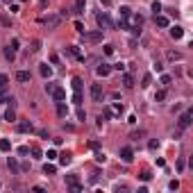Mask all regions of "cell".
Wrapping results in <instances>:
<instances>
[{"mask_svg": "<svg viewBox=\"0 0 193 193\" xmlns=\"http://www.w3.org/2000/svg\"><path fill=\"white\" fill-rule=\"evenodd\" d=\"M111 68H116V71H125V64H114Z\"/></svg>", "mask_w": 193, "mask_h": 193, "instance_id": "obj_47", "label": "cell"}, {"mask_svg": "<svg viewBox=\"0 0 193 193\" xmlns=\"http://www.w3.org/2000/svg\"><path fill=\"white\" fill-rule=\"evenodd\" d=\"M161 84L168 86V84H170V75H161Z\"/></svg>", "mask_w": 193, "mask_h": 193, "instance_id": "obj_42", "label": "cell"}, {"mask_svg": "<svg viewBox=\"0 0 193 193\" xmlns=\"http://www.w3.org/2000/svg\"><path fill=\"white\" fill-rule=\"evenodd\" d=\"M18 132H23V134H27V132H34V125H32V121H18Z\"/></svg>", "mask_w": 193, "mask_h": 193, "instance_id": "obj_6", "label": "cell"}, {"mask_svg": "<svg viewBox=\"0 0 193 193\" xmlns=\"http://www.w3.org/2000/svg\"><path fill=\"white\" fill-rule=\"evenodd\" d=\"M7 168L12 170V175H18V170H21V166H18L16 157H7Z\"/></svg>", "mask_w": 193, "mask_h": 193, "instance_id": "obj_8", "label": "cell"}, {"mask_svg": "<svg viewBox=\"0 0 193 193\" xmlns=\"http://www.w3.org/2000/svg\"><path fill=\"white\" fill-rule=\"evenodd\" d=\"M91 98H93V102H102L105 91H102L100 84H91Z\"/></svg>", "mask_w": 193, "mask_h": 193, "instance_id": "obj_3", "label": "cell"}, {"mask_svg": "<svg viewBox=\"0 0 193 193\" xmlns=\"http://www.w3.org/2000/svg\"><path fill=\"white\" fill-rule=\"evenodd\" d=\"M30 152L34 154V159H41V157H43V152H41V150H39L36 146H32V148H30Z\"/></svg>", "mask_w": 193, "mask_h": 193, "instance_id": "obj_27", "label": "cell"}, {"mask_svg": "<svg viewBox=\"0 0 193 193\" xmlns=\"http://www.w3.org/2000/svg\"><path fill=\"white\" fill-rule=\"evenodd\" d=\"M170 36H173V39H182V36H184V30H182L180 25H173V27H170Z\"/></svg>", "mask_w": 193, "mask_h": 193, "instance_id": "obj_14", "label": "cell"}, {"mask_svg": "<svg viewBox=\"0 0 193 193\" xmlns=\"http://www.w3.org/2000/svg\"><path fill=\"white\" fill-rule=\"evenodd\" d=\"M41 23L48 27V30H57V27L62 25V16L59 14H48V16L41 18Z\"/></svg>", "mask_w": 193, "mask_h": 193, "instance_id": "obj_1", "label": "cell"}, {"mask_svg": "<svg viewBox=\"0 0 193 193\" xmlns=\"http://www.w3.org/2000/svg\"><path fill=\"white\" fill-rule=\"evenodd\" d=\"M154 23H157L159 27H168V18H166V16H159V14H157V16H154Z\"/></svg>", "mask_w": 193, "mask_h": 193, "instance_id": "obj_21", "label": "cell"}, {"mask_svg": "<svg viewBox=\"0 0 193 193\" xmlns=\"http://www.w3.org/2000/svg\"><path fill=\"white\" fill-rule=\"evenodd\" d=\"M152 12H154V16H157L161 12V3H152Z\"/></svg>", "mask_w": 193, "mask_h": 193, "instance_id": "obj_38", "label": "cell"}, {"mask_svg": "<svg viewBox=\"0 0 193 193\" xmlns=\"http://www.w3.org/2000/svg\"><path fill=\"white\" fill-rule=\"evenodd\" d=\"M95 159H98L100 164H105V159H107V157H105V152H98V154H95Z\"/></svg>", "mask_w": 193, "mask_h": 193, "instance_id": "obj_46", "label": "cell"}, {"mask_svg": "<svg viewBox=\"0 0 193 193\" xmlns=\"http://www.w3.org/2000/svg\"><path fill=\"white\" fill-rule=\"evenodd\" d=\"M118 12H121V16H125V18H127V16H130V14H132V9H130V7H127V5H123V7H121V9H118Z\"/></svg>", "mask_w": 193, "mask_h": 193, "instance_id": "obj_28", "label": "cell"}, {"mask_svg": "<svg viewBox=\"0 0 193 193\" xmlns=\"http://www.w3.org/2000/svg\"><path fill=\"white\" fill-rule=\"evenodd\" d=\"M66 52H68V55H73L75 59H80V62H84V55L80 52V48H77V46H68V48H66Z\"/></svg>", "mask_w": 193, "mask_h": 193, "instance_id": "obj_10", "label": "cell"}, {"mask_svg": "<svg viewBox=\"0 0 193 193\" xmlns=\"http://www.w3.org/2000/svg\"><path fill=\"white\" fill-rule=\"evenodd\" d=\"M191 116H193V111H184V114L180 116V127L182 130H186L189 125H191Z\"/></svg>", "mask_w": 193, "mask_h": 193, "instance_id": "obj_7", "label": "cell"}, {"mask_svg": "<svg viewBox=\"0 0 193 193\" xmlns=\"http://www.w3.org/2000/svg\"><path fill=\"white\" fill-rule=\"evenodd\" d=\"M52 89H55V84L48 82V84H46V93H52Z\"/></svg>", "mask_w": 193, "mask_h": 193, "instance_id": "obj_48", "label": "cell"}, {"mask_svg": "<svg viewBox=\"0 0 193 193\" xmlns=\"http://www.w3.org/2000/svg\"><path fill=\"white\" fill-rule=\"evenodd\" d=\"M84 7H86V0H75V14H84Z\"/></svg>", "mask_w": 193, "mask_h": 193, "instance_id": "obj_20", "label": "cell"}, {"mask_svg": "<svg viewBox=\"0 0 193 193\" xmlns=\"http://www.w3.org/2000/svg\"><path fill=\"white\" fill-rule=\"evenodd\" d=\"M7 82H9V77L5 73H0V86H7Z\"/></svg>", "mask_w": 193, "mask_h": 193, "instance_id": "obj_39", "label": "cell"}, {"mask_svg": "<svg viewBox=\"0 0 193 193\" xmlns=\"http://www.w3.org/2000/svg\"><path fill=\"white\" fill-rule=\"evenodd\" d=\"M5 57H7L9 62H14V59H16V50H14L12 46H7V48H5Z\"/></svg>", "mask_w": 193, "mask_h": 193, "instance_id": "obj_18", "label": "cell"}, {"mask_svg": "<svg viewBox=\"0 0 193 193\" xmlns=\"http://www.w3.org/2000/svg\"><path fill=\"white\" fill-rule=\"evenodd\" d=\"M148 148H150V150H157V148H159V141H150Z\"/></svg>", "mask_w": 193, "mask_h": 193, "instance_id": "obj_45", "label": "cell"}, {"mask_svg": "<svg viewBox=\"0 0 193 193\" xmlns=\"http://www.w3.org/2000/svg\"><path fill=\"white\" fill-rule=\"evenodd\" d=\"M95 21H98L100 30H111V27H114V21L109 18V14H107V12H100L98 16H95Z\"/></svg>", "mask_w": 193, "mask_h": 193, "instance_id": "obj_2", "label": "cell"}, {"mask_svg": "<svg viewBox=\"0 0 193 193\" xmlns=\"http://www.w3.org/2000/svg\"><path fill=\"white\" fill-rule=\"evenodd\" d=\"M16 80L18 82H30V73H27V71H18L16 73Z\"/></svg>", "mask_w": 193, "mask_h": 193, "instance_id": "obj_19", "label": "cell"}, {"mask_svg": "<svg viewBox=\"0 0 193 193\" xmlns=\"http://www.w3.org/2000/svg\"><path fill=\"white\" fill-rule=\"evenodd\" d=\"M84 41H89V43H98V41H102V30H95V32H84Z\"/></svg>", "mask_w": 193, "mask_h": 193, "instance_id": "obj_5", "label": "cell"}, {"mask_svg": "<svg viewBox=\"0 0 193 193\" xmlns=\"http://www.w3.org/2000/svg\"><path fill=\"white\" fill-rule=\"evenodd\" d=\"M73 91H82V80L80 77H73Z\"/></svg>", "mask_w": 193, "mask_h": 193, "instance_id": "obj_25", "label": "cell"}, {"mask_svg": "<svg viewBox=\"0 0 193 193\" xmlns=\"http://www.w3.org/2000/svg\"><path fill=\"white\" fill-rule=\"evenodd\" d=\"M43 173H46V175H55V173H57V166H55V164H46V166H43Z\"/></svg>", "mask_w": 193, "mask_h": 193, "instance_id": "obj_24", "label": "cell"}, {"mask_svg": "<svg viewBox=\"0 0 193 193\" xmlns=\"http://www.w3.org/2000/svg\"><path fill=\"white\" fill-rule=\"evenodd\" d=\"M75 30H77V32H80V34H84V25H82L80 21H75Z\"/></svg>", "mask_w": 193, "mask_h": 193, "instance_id": "obj_41", "label": "cell"}, {"mask_svg": "<svg viewBox=\"0 0 193 193\" xmlns=\"http://www.w3.org/2000/svg\"><path fill=\"white\" fill-rule=\"evenodd\" d=\"M7 100V86H0V102Z\"/></svg>", "mask_w": 193, "mask_h": 193, "instance_id": "obj_33", "label": "cell"}, {"mask_svg": "<svg viewBox=\"0 0 193 193\" xmlns=\"http://www.w3.org/2000/svg\"><path fill=\"white\" fill-rule=\"evenodd\" d=\"M184 168H186V161H184V159H180V161H177V170L182 173V170H184Z\"/></svg>", "mask_w": 193, "mask_h": 193, "instance_id": "obj_43", "label": "cell"}, {"mask_svg": "<svg viewBox=\"0 0 193 193\" xmlns=\"http://www.w3.org/2000/svg\"><path fill=\"white\" fill-rule=\"evenodd\" d=\"M102 52H105V55H114V46H111V43H107V46L102 48Z\"/></svg>", "mask_w": 193, "mask_h": 193, "instance_id": "obj_35", "label": "cell"}, {"mask_svg": "<svg viewBox=\"0 0 193 193\" xmlns=\"http://www.w3.org/2000/svg\"><path fill=\"white\" fill-rule=\"evenodd\" d=\"M57 114H59V118H66L68 116V107L64 102H57Z\"/></svg>", "mask_w": 193, "mask_h": 193, "instance_id": "obj_15", "label": "cell"}, {"mask_svg": "<svg viewBox=\"0 0 193 193\" xmlns=\"http://www.w3.org/2000/svg\"><path fill=\"white\" fill-rule=\"evenodd\" d=\"M168 59H170V62H177V59H182V55H180V52H173V50H170V52H168Z\"/></svg>", "mask_w": 193, "mask_h": 193, "instance_id": "obj_32", "label": "cell"}, {"mask_svg": "<svg viewBox=\"0 0 193 193\" xmlns=\"http://www.w3.org/2000/svg\"><path fill=\"white\" fill-rule=\"evenodd\" d=\"M121 159H123L125 164H130V161L134 159V150H132V148H121Z\"/></svg>", "mask_w": 193, "mask_h": 193, "instance_id": "obj_9", "label": "cell"}, {"mask_svg": "<svg viewBox=\"0 0 193 193\" xmlns=\"http://www.w3.org/2000/svg\"><path fill=\"white\" fill-rule=\"evenodd\" d=\"M139 177H141L143 182H148V180H150L152 175H150V170H141V175H139Z\"/></svg>", "mask_w": 193, "mask_h": 193, "instance_id": "obj_37", "label": "cell"}, {"mask_svg": "<svg viewBox=\"0 0 193 193\" xmlns=\"http://www.w3.org/2000/svg\"><path fill=\"white\" fill-rule=\"evenodd\" d=\"M111 114H123V105H121V102H116V105H114V109H111Z\"/></svg>", "mask_w": 193, "mask_h": 193, "instance_id": "obj_36", "label": "cell"}, {"mask_svg": "<svg viewBox=\"0 0 193 193\" xmlns=\"http://www.w3.org/2000/svg\"><path fill=\"white\" fill-rule=\"evenodd\" d=\"M150 80H152L150 75H143V82H141V86H143V89H148V86H150Z\"/></svg>", "mask_w": 193, "mask_h": 193, "instance_id": "obj_34", "label": "cell"}, {"mask_svg": "<svg viewBox=\"0 0 193 193\" xmlns=\"http://www.w3.org/2000/svg\"><path fill=\"white\" fill-rule=\"evenodd\" d=\"M123 86H125V89H132V86H134V77L125 73V75H123Z\"/></svg>", "mask_w": 193, "mask_h": 193, "instance_id": "obj_17", "label": "cell"}, {"mask_svg": "<svg viewBox=\"0 0 193 193\" xmlns=\"http://www.w3.org/2000/svg\"><path fill=\"white\" fill-rule=\"evenodd\" d=\"M50 95H52V98H55L57 102H62V100L66 98V91L62 89V86H55V89H52V93H50Z\"/></svg>", "mask_w": 193, "mask_h": 193, "instance_id": "obj_11", "label": "cell"}, {"mask_svg": "<svg viewBox=\"0 0 193 193\" xmlns=\"http://www.w3.org/2000/svg\"><path fill=\"white\" fill-rule=\"evenodd\" d=\"M77 118H80V121H84V118H86V114H84L82 109H77Z\"/></svg>", "mask_w": 193, "mask_h": 193, "instance_id": "obj_49", "label": "cell"}, {"mask_svg": "<svg viewBox=\"0 0 193 193\" xmlns=\"http://www.w3.org/2000/svg\"><path fill=\"white\" fill-rule=\"evenodd\" d=\"M46 157H48V161H52V159H57V152H55V150H48Z\"/></svg>", "mask_w": 193, "mask_h": 193, "instance_id": "obj_40", "label": "cell"}, {"mask_svg": "<svg viewBox=\"0 0 193 193\" xmlns=\"http://www.w3.org/2000/svg\"><path fill=\"white\" fill-rule=\"evenodd\" d=\"M71 161H73V154H71V152H64V154H59V164H62V166H68Z\"/></svg>", "mask_w": 193, "mask_h": 193, "instance_id": "obj_16", "label": "cell"}, {"mask_svg": "<svg viewBox=\"0 0 193 193\" xmlns=\"http://www.w3.org/2000/svg\"><path fill=\"white\" fill-rule=\"evenodd\" d=\"M66 184H68L71 191H75V193L82 191V184H80V180H77V175H66Z\"/></svg>", "mask_w": 193, "mask_h": 193, "instance_id": "obj_4", "label": "cell"}, {"mask_svg": "<svg viewBox=\"0 0 193 193\" xmlns=\"http://www.w3.org/2000/svg\"><path fill=\"white\" fill-rule=\"evenodd\" d=\"M73 102L75 105H82V91H75L73 93Z\"/></svg>", "mask_w": 193, "mask_h": 193, "instance_id": "obj_29", "label": "cell"}, {"mask_svg": "<svg viewBox=\"0 0 193 193\" xmlns=\"http://www.w3.org/2000/svg\"><path fill=\"white\" fill-rule=\"evenodd\" d=\"M154 100H157V102L166 100V89H161V91H157V93H154Z\"/></svg>", "mask_w": 193, "mask_h": 193, "instance_id": "obj_26", "label": "cell"}, {"mask_svg": "<svg viewBox=\"0 0 193 193\" xmlns=\"http://www.w3.org/2000/svg\"><path fill=\"white\" fill-rule=\"evenodd\" d=\"M0 150L9 152V150H12V141H9V139H0Z\"/></svg>", "mask_w": 193, "mask_h": 193, "instance_id": "obj_22", "label": "cell"}, {"mask_svg": "<svg viewBox=\"0 0 193 193\" xmlns=\"http://www.w3.org/2000/svg\"><path fill=\"white\" fill-rule=\"evenodd\" d=\"M30 50H32V52H39V50H41V41H36V39H34V41H32V48H30Z\"/></svg>", "mask_w": 193, "mask_h": 193, "instance_id": "obj_31", "label": "cell"}, {"mask_svg": "<svg viewBox=\"0 0 193 193\" xmlns=\"http://www.w3.org/2000/svg\"><path fill=\"white\" fill-rule=\"evenodd\" d=\"M95 73H98L100 77H107V75L111 73V66H109V64H102V66H98V68H95Z\"/></svg>", "mask_w": 193, "mask_h": 193, "instance_id": "obj_13", "label": "cell"}, {"mask_svg": "<svg viewBox=\"0 0 193 193\" xmlns=\"http://www.w3.org/2000/svg\"><path fill=\"white\" fill-rule=\"evenodd\" d=\"M5 121H7V123H14V121H16V111H14L12 107L5 111Z\"/></svg>", "mask_w": 193, "mask_h": 193, "instance_id": "obj_23", "label": "cell"}, {"mask_svg": "<svg viewBox=\"0 0 193 193\" xmlns=\"http://www.w3.org/2000/svg\"><path fill=\"white\" fill-rule=\"evenodd\" d=\"M118 25H121V30H130V23H127V18H121V21H118Z\"/></svg>", "mask_w": 193, "mask_h": 193, "instance_id": "obj_30", "label": "cell"}, {"mask_svg": "<svg viewBox=\"0 0 193 193\" xmlns=\"http://www.w3.org/2000/svg\"><path fill=\"white\" fill-rule=\"evenodd\" d=\"M39 73H41L46 80H50V77H52V68H50L48 64H41V66H39Z\"/></svg>", "mask_w": 193, "mask_h": 193, "instance_id": "obj_12", "label": "cell"}, {"mask_svg": "<svg viewBox=\"0 0 193 193\" xmlns=\"http://www.w3.org/2000/svg\"><path fill=\"white\" fill-rule=\"evenodd\" d=\"M18 154H30V148H27V146H21V148H18Z\"/></svg>", "mask_w": 193, "mask_h": 193, "instance_id": "obj_44", "label": "cell"}]
</instances>
